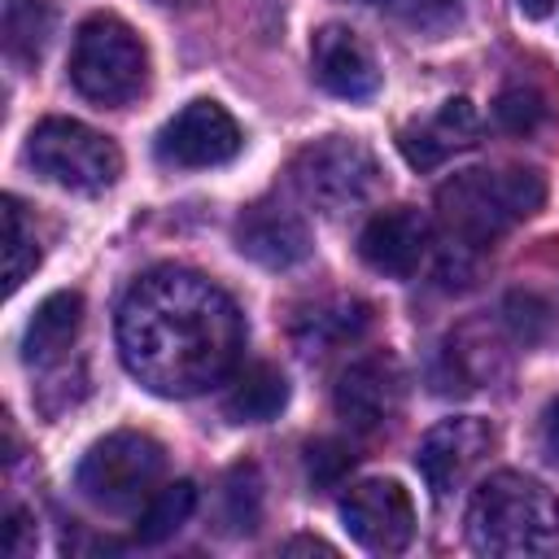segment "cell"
<instances>
[{
	"label": "cell",
	"instance_id": "cell-4",
	"mask_svg": "<svg viewBox=\"0 0 559 559\" xmlns=\"http://www.w3.org/2000/svg\"><path fill=\"white\" fill-rule=\"evenodd\" d=\"M148 52L144 39L114 13H92L70 48V83L92 105H127L144 92Z\"/></svg>",
	"mask_w": 559,
	"mask_h": 559
},
{
	"label": "cell",
	"instance_id": "cell-25",
	"mask_svg": "<svg viewBox=\"0 0 559 559\" xmlns=\"http://www.w3.org/2000/svg\"><path fill=\"white\" fill-rule=\"evenodd\" d=\"M306 463H310V480H314V485H332V480L354 463V454H345L336 441H319V445L306 450Z\"/></svg>",
	"mask_w": 559,
	"mask_h": 559
},
{
	"label": "cell",
	"instance_id": "cell-6",
	"mask_svg": "<svg viewBox=\"0 0 559 559\" xmlns=\"http://www.w3.org/2000/svg\"><path fill=\"white\" fill-rule=\"evenodd\" d=\"M288 179H293L297 197L328 218L362 210L384 183L376 153L354 135H323V140L306 144L293 157Z\"/></svg>",
	"mask_w": 559,
	"mask_h": 559
},
{
	"label": "cell",
	"instance_id": "cell-29",
	"mask_svg": "<svg viewBox=\"0 0 559 559\" xmlns=\"http://www.w3.org/2000/svg\"><path fill=\"white\" fill-rule=\"evenodd\" d=\"M162 4H183V0H162Z\"/></svg>",
	"mask_w": 559,
	"mask_h": 559
},
{
	"label": "cell",
	"instance_id": "cell-2",
	"mask_svg": "<svg viewBox=\"0 0 559 559\" xmlns=\"http://www.w3.org/2000/svg\"><path fill=\"white\" fill-rule=\"evenodd\" d=\"M463 524L476 555H493V559L550 555L559 546V498L524 472H493L489 480L476 485Z\"/></svg>",
	"mask_w": 559,
	"mask_h": 559
},
{
	"label": "cell",
	"instance_id": "cell-5",
	"mask_svg": "<svg viewBox=\"0 0 559 559\" xmlns=\"http://www.w3.org/2000/svg\"><path fill=\"white\" fill-rule=\"evenodd\" d=\"M26 166L79 197H100L122 175V153L109 135L79 118H44L26 135Z\"/></svg>",
	"mask_w": 559,
	"mask_h": 559
},
{
	"label": "cell",
	"instance_id": "cell-7",
	"mask_svg": "<svg viewBox=\"0 0 559 559\" xmlns=\"http://www.w3.org/2000/svg\"><path fill=\"white\" fill-rule=\"evenodd\" d=\"M166 472V450L148 432L118 428L87 445V454L74 467L79 493L100 511H131L144 507Z\"/></svg>",
	"mask_w": 559,
	"mask_h": 559
},
{
	"label": "cell",
	"instance_id": "cell-14",
	"mask_svg": "<svg viewBox=\"0 0 559 559\" xmlns=\"http://www.w3.org/2000/svg\"><path fill=\"white\" fill-rule=\"evenodd\" d=\"M236 249L266 271H288L310 258V227L288 205L258 201L236 223Z\"/></svg>",
	"mask_w": 559,
	"mask_h": 559
},
{
	"label": "cell",
	"instance_id": "cell-21",
	"mask_svg": "<svg viewBox=\"0 0 559 559\" xmlns=\"http://www.w3.org/2000/svg\"><path fill=\"white\" fill-rule=\"evenodd\" d=\"M262 520V476L253 463H240L227 472L223 480V498H218V528L240 537V533H253Z\"/></svg>",
	"mask_w": 559,
	"mask_h": 559
},
{
	"label": "cell",
	"instance_id": "cell-3",
	"mask_svg": "<svg viewBox=\"0 0 559 559\" xmlns=\"http://www.w3.org/2000/svg\"><path fill=\"white\" fill-rule=\"evenodd\" d=\"M546 201V179L533 166H472L450 175L437 188V218L450 240L467 249H485L507 236L515 223L537 214Z\"/></svg>",
	"mask_w": 559,
	"mask_h": 559
},
{
	"label": "cell",
	"instance_id": "cell-1",
	"mask_svg": "<svg viewBox=\"0 0 559 559\" xmlns=\"http://www.w3.org/2000/svg\"><path fill=\"white\" fill-rule=\"evenodd\" d=\"M245 349V314L201 271L153 266L118 306L122 367L162 397H197L223 384Z\"/></svg>",
	"mask_w": 559,
	"mask_h": 559
},
{
	"label": "cell",
	"instance_id": "cell-28",
	"mask_svg": "<svg viewBox=\"0 0 559 559\" xmlns=\"http://www.w3.org/2000/svg\"><path fill=\"white\" fill-rule=\"evenodd\" d=\"M550 9H555V0H520L524 17H550Z\"/></svg>",
	"mask_w": 559,
	"mask_h": 559
},
{
	"label": "cell",
	"instance_id": "cell-26",
	"mask_svg": "<svg viewBox=\"0 0 559 559\" xmlns=\"http://www.w3.org/2000/svg\"><path fill=\"white\" fill-rule=\"evenodd\" d=\"M542 454L550 459V463H559V397L546 406V415H542Z\"/></svg>",
	"mask_w": 559,
	"mask_h": 559
},
{
	"label": "cell",
	"instance_id": "cell-27",
	"mask_svg": "<svg viewBox=\"0 0 559 559\" xmlns=\"http://www.w3.org/2000/svg\"><path fill=\"white\" fill-rule=\"evenodd\" d=\"M284 555H336V550L319 537H293V542H284Z\"/></svg>",
	"mask_w": 559,
	"mask_h": 559
},
{
	"label": "cell",
	"instance_id": "cell-15",
	"mask_svg": "<svg viewBox=\"0 0 559 559\" xmlns=\"http://www.w3.org/2000/svg\"><path fill=\"white\" fill-rule=\"evenodd\" d=\"M476 140H480V114L472 109V100L459 96V100H445L432 118L406 127L397 144L415 170H432L445 157H454L459 148H472Z\"/></svg>",
	"mask_w": 559,
	"mask_h": 559
},
{
	"label": "cell",
	"instance_id": "cell-18",
	"mask_svg": "<svg viewBox=\"0 0 559 559\" xmlns=\"http://www.w3.org/2000/svg\"><path fill=\"white\" fill-rule=\"evenodd\" d=\"M288 406V380L271 362H253L236 376V384L223 397V415L231 424H266Z\"/></svg>",
	"mask_w": 559,
	"mask_h": 559
},
{
	"label": "cell",
	"instance_id": "cell-20",
	"mask_svg": "<svg viewBox=\"0 0 559 559\" xmlns=\"http://www.w3.org/2000/svg\"><path fill=\"white\" fill-rule=\"evenodd\" d=\"M192 511H197V485L192 480L157 485L148 493V502L140 507V515H135V542L140 546H157V542L175 537L188 524Z\"/></svg>",
	"mask_w": 559,
	"mask_h": 559
},
{
	"label": "cell",
	"instance_id": "cell-9",
	"mask_svg": "<svg viewBox=\"0 0 559 559\" xmlns=\"http://www.w3.org/2000/svg\"><path fill=\"white\" fill-rule=\"evenodd\" d=\"M345 533L371 555H402L415 537V502L397 480L371 476L345 489L341 498Z\"/></svg>",
	"mask_w": 559,
	"mask_h": 559
},
{
	"label": "cell",
	"instance_id": "cell-11",
	"mask_svg": "<svg viewBox=\"0 0 559 559\" xmlns=\"http://www.w3.org/2000/svg\"><path fill=\"white\" fill-rule=\"evenodd\" d=\"M402 397H406V371L393 354H362L354 358L341 376H336V389H332V406L336 415L358 428V432H376L384 428L397 411H402Z\"/></svg>",
	"mask_w": 559,
	"mask_h": 559
},
{
	"label": "cell",
	"instance_id": "cell-19",
	"mask_svg": "<svg viewBox=\"0 0 559 559\" xmlns=\"http://www.w3.org/2000/svg\"><path fill=\"white\" fill-rule=\"evenodd\" d=\"M52 0H4V52L13 66H35L52 39Z\"/></svg>",
	"mask_w": 559,
	"mask_h": 559
},
{
	"label": "cell",
	"instance_id": "cell-16",
	"mask_svg": "<svg viewBox=\"0 0 559 559\" xmlns=\"http://www.w3.org/2000/svg\"><path fill=\"white\" fill-rule=\"evenodd\" d=\"M79 328H83V297L70 293V288L48 293V297L35 306V314H31L26 332H22V362H26V367H48V362H57V358L74 345Z\"/></svg>",
	"mask_w": 559,
	"mask_h": 559
},
{
	"label": "cell",
	"instance_id": "cell-10",
	"mask_svg": "<svg viewBox=\"0 0 559 559\" xmlns=\"http://www.w3.org/2000/svg\"><path fill=\"white\" fill-rule=\"evenodd\" d=\"M240 144H245V135L218 100H192L157 131V157L166 166H183V170L223 166L240 153Z\"/></svg>",
	"mask_w": 559,
	"mask_h": 559
},
{
	"label": "cell",
	"instance_id": "cell-17",
	"mask_svg": "<svg viewBox=\"0 0 559 559\" xmlns=\"http://www.w3.org/2000/svg\"><path fill=\"white\" fill-rule=\"evenodd\" d=\"M371 323V306L358 297H336V301H319L310 306L297 323H293V341L301 354H332L349 341H358Z\"/></svg>",
	"mask_w": 559,
	"mask_h": 559
},
{
	"label": "cell",
	"instance_id": "cell-13",
	"mask_svg": "<svg viewBox=\"0 0 559 559\" xmlns=\"http://www.w3.org/2000/svg\"><path fill=\"white\" fill-rule=\"evenodd\" d=\"M428 245H432V223L415 205H393V210L371 214L358 236L362 262L389 280H411L419 262L428 258Z\"/></svg>",
	"mask_w": 559,
	"mask_h": 559
},
{
	"label": "cell",
	"instance_id": "cell-8",
	"mask_svg": "<svg viewBox=\"0 0 559 559\" xmlns=\"http://www.w3.org/2000/svg\"><path fill=\"white\" fill-rule=\"evenodd\" d=\"M493 424L480 415H450L441 424H432L419 437L415 450V467L424 476V485L432 489L437 502H445L454 489L467 485V476L485 463V454L493 450Z\"/></svg>",
	"mask_w": 559,
	"mask_h": 559
},
{
	"label": "cell",
	"instance_id": "cell-24",
	"mask_svg": "<svg viewBox=\"0 0 559 559\" xmlns=\"http://www.w3.org/2000/svg\"><path fill=\"white\" fill-rule=\"evenodd\" d=\"M546 114H550V105H546V96H542L537 87H507V92L493 100V118H498V127L511 131V135L537 131V127L546 122Z\"/></svg>",
	"mask_w": 559,
	"mask_h": 559
},
{
	"label": "cell",
	"instance_id": "cell-22",
	"mask_svg": "<svg viewBox=\"0 0 559 559\" xmlns=\"http://www.w3.org/2000/svg\"><path fill=\"white\" fill-rule=\"evenodd\" d=\"M35 266H39L35 218L26 214V205L17 197H4V288L17 293Z\"/></svg>",
	"mask_w": 559,
	"mask_h": 559
},
{
	"label": "cell",
	"instance_id": "cell-23",
	"mask_svg": "<svg viewBox=\"0 0 559 559\" xmlns=\"http://www.w3.org/2000/svg\"><path fill=\"white\" fill-rule=\"evenodd\" d=\"M358 4H371L419 35H445L463 17V0H358Z\"/></svg>",
	"mask_w": 559,
	"mask_h": 559
},
{
	"label": "cell",
	"instance_id": "cell-12",
	"mask_svg": "<svg viewBox=\"0 0 559 559\" xmlns=\"http://www.w3.org/2000/svg\"><path fill=\"white\" fill-rule=\"evenodd\" d=\"M310 70L314 83L336 100H371L380 92V66L358 31L328 22L310 39Z\"/></svg>",
	"mask_w": 559,
	"mask_h": 559
}]
</instances>
